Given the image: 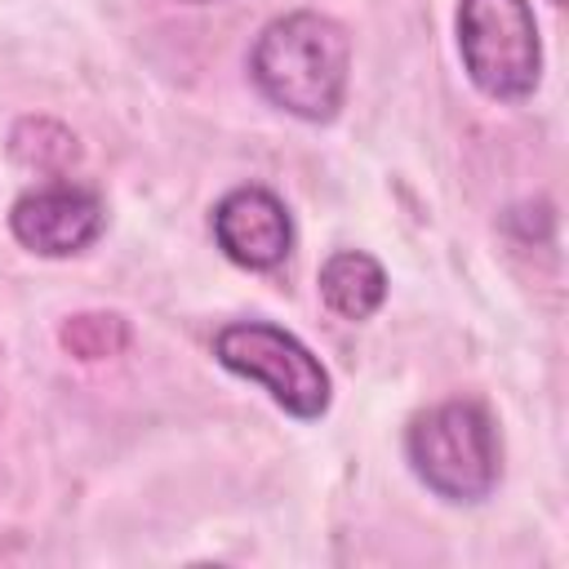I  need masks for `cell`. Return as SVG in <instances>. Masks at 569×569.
Returning a JSON list of instances; mask_svg holds the SVG:
<instances>
[{
    "label": "cell",
    "mask_w": 569,
    "mask_h": 569,
    "mask_svg": "<svg viewBox=\"0 0 569 569\" xmlns=\"http://www.w3.org/2000/svg\"><path fill=\"white\" fill-rule=\"evenodd\" d=\"M249 76L271 107L325 124L347 98L351 36L342 22L316 9L280 13L258 31L249 49Z\"/></svg>",
    "instance_id": "obj_1"
},
{
    "label": "cell",
    "mask_w": 569,
    "mask_h": 569,
    "mask_svg": "<svg viewBox=\"0 0 569 569\" xmlns=\"http://www.w3.org/2000/svg\"><path fill=\"white\" fill-rule=\"evenodd\" d=\"M405 458L413 476L445 502H485L502 471L493 418L476 400H440L413 413L405 431Z\"/></svg>",
    "instance_id": "obj_2"
},
{
    "label": "cell",
    "mask_w": 569,
    "mask_h": 569,
    "mask_svg": "<svg viewBox=\"0 0 569 569\" xmlns=\"http://www.w3.org/2000/svg\"><path fill=\"white\" fill-rule=\"evenodd\" d=\"M213 356L244 382H258L284 413L316 422L333 400L329 369L320 356L271 320H231L213 333Z\"/></svg>",
    "instance_id": "obj_3"
},
{
    "label": "cell",
    "mask_w": 569,
    "mask_h": 569,
    "mask_svg": "<svg viewBox=\"0 0 569 569\" xmlns=\"http://www.w3.org/2000/svg\"><path fill=\"white\" fill-rule=\"evenodd\" d=\"M458 53L471 84L493 102H525L542 80V40L529 0H462Z\"/></svg>",
    "instance_id": "obj_4"
},
{
    "label": "cell",
    "mask_w": 569,
    "mask_h": 569,
    "mask_svg": "<svg viewBox=\"0 0 569 569\" xmlns=\"http://www.w3.org/2000/svg\"><path fill=\"white\" fill-rule=\"evenodd\" d=\"M107 227V204L98 191L80 182H40L22 191L9 209V231L22 249L40 258H71L84 253Z\"/></svg>",
    "instance_id": "obj_5"
},
{
    "label": "cell",
    "mask_w": 569,
    "mask_h": 569,
    "mask_svg": "<svg viewBox=\"0 0 569 569\" xmlns=\"http://www.w3.org/2000/svg\"><path fill=\"white\" fill-rule=\"evenodd\" d=\"M209 227H213L218 249L244 271H271L293 249V218H289L284 200L267 187H253V182L231 187L213 204Z\"/></svg>",
    "instance_id": "obj_6"
},
{
    "label": "cell",
    "mask_w": 569,
    "mask_h": 569,
    "mask_svg": "<svg viewBox=\"0 0 569 569\" xmlns=\"http://www.w3.org/2000/svg\"><path fill=\"white\" fill-rule=\"evenodd\" d=\"M320 302L342 320H369L387 302V271L365 249H338L320 262L316 276Z\"/></svg>",
    "instance_id": "obj_7"
},
{
    "label": "cell",
    "mask_w": 569,
    "mask_h": 569,
    "mask_svg": "<svg viewBox=\"0 0 569 569\" xmlns=\"http://www.w3.org/2000/svg\"><path fill=\"white\" fill-rule=\"evenodd\" d=\"M9 156L36 173H67L80 156V142L71 129H62L49 116H22L9 133Z\"/></svg>",
    "instance_id": "obj_8"
},
{
    "label": "cell",
    "mask_w": 569,
    "mask_h": 569,
    "mask_svg": "<svg viewBox=\"0 0 569 569\" xmlns=\"http://www.w3.org/2000/svg\"><path fill=\"white\" fill-rule=\"evenodd\" d=\"M62 347L80 360H107L129 347V325L116 311H80L62 325Z\"/></svg>",
    "instance_id": "obj_9"
},
{
    "label": "cell",
    "mask_w": 569,
    "mask_h": 569,
    "mask_svg": "<svg viewBox=\"0 0 569 569\" xmlns=\"http://www.w3.org/2000/svg\"><path fill=\"white\" fill-rule=\"evenodd\" d=\"M182 4H213V0H182Z\"/></svg>",
    "instance_id": "obj_10"
},
{
    "label": "cell",
    "mask_w": 569,
    "mask_h": 569,
    "mask_svg": "<svg viewBox=\"0 0 569 569\" xmlns=\"http://www.w3.org/2000/svg\"><path fill=\"white\" fill-rule=\"evenodd\" d=\"M551 4H565V0H551Z\"/></svg>",
    "instance_id": "obj_11"
}]
</instances>
